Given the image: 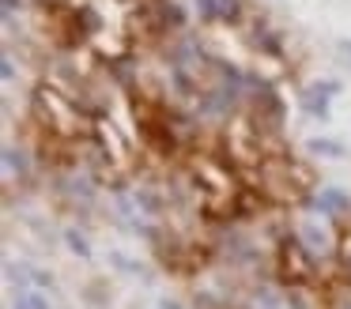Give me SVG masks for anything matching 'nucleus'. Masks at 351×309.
<instances>
[{"mask_svg":"<svg viewBox=\"0 0 351 309\" xmlns=\"http://www.w3.org/2000/svg\"><path fill=\"white\" fill-rule=\"evenodd\" d=\"M336 90H340V83H336V79L313 83V87L302 95V106H306V113H313V117H328V98H332Z\"/></svg>","mask_w":351,"mask_h":309,"instance_id":"nucleus-1","label":"nucleus"},{"mask_svg":"<svg viewBox=\"0 0 351 309\" xmlns=\"http://www.w3.org/2000/svg\"><path fill=\"white\" fill-rule=\"evenodd\" d=\"M16 8H19V0H4V15H12Z\"/></svg>","mask_w":351,"mask_h":309,"instance_id":"nucleus-10","label":"nucleus"},{"mask_svg":"<svg viewBox=\"0 0 351 309\" xmlns=\"http://www.w3.org/2000/svg\"><path fill=\"white\" fill-rule=\"evenodd\" d=\"M64 238H69V249H72V253H80V256H87V253H91V249H87V241H84V234L69 230Z\"/></svg>","mask_w":351,"mask_h":309,"instance_id":"nucleus-7","label":"nucleus"},{"mask_svg":"<svg viewBox=\"0 0 351 309\" xmlns=\"http://www.w3.org/2000/svg\"><path fill=\"white\" fill-rule=\"evenodd\" d=\"M12 309H49V301L42 298V294H34V291H27V294H19L16 301H12Z\"/></svg>","mask_w":351,"mask_h":309,"instance_id":"nucleus-5","label":"nucleus"},{"mask_svg":"<svg viewBox=\"0 0 351 309\" xmlns=\"http://www.w3.org/2000/svg\"><path fill=\"white\" fill-rule=\"evenodd\" d=\"M336 49H340V57H348V60H351V42H340Z\"/></svg>","mask_w":351,"mask_h":309,"instance_id":"nucleus-9","label":"nucleus"},{"mask_svg":"<svg viewBox=\"0 0 351 309\" xmlns=\"http://www.w3.org/2000/svg\"><path fill=\"white\" fill-rule=\"evenodd\" d=\"M162 309H182V306H178V301H162Z\"/></svg>","mask_w":351,"mask_h":309,"instance_id":"nucleus-11","label":"nucleus"},{"mask_svg":"<svg viewBox=\"0 0 351 309\" xmlns=\"http://www.w3.org/2000/svg\"><path fill=\"white\" fill-rule=\"evenodd\" d=\"M197 12L204 23H230L238 19V0H197Z\"/></svg>","mask_w":351,"mask_h":309,"instance_id":"nucleus-2","label":"nucleus"},{"mask_svg":"<svg viewBox=\"0 0 351 309\" xmlns=\"http://www.w3.org/2000/svg\"><path fill=\"white\" fill-rule=\"evenodd\" d=\"M313 155H325V158H343V143L340 140H310Z\"/></svg>","mask_w":351,"mask_h":309,"instance_id":"nucleus-4","label":"nucleus"},{"mask_svg":"<svg viewBox=\"0 0 351 309\" xmlns=\"http://www.w3.org/2000/svg\"><path fill=\"white\" fill-rule=\"evenodd\" d=\"M313 208H317L321 215H336V211H348L351 208V196L340 193V188H321V196L313 200Z\"/></svg>","mask_w":351,"mask_h":309,"instance_id":"nucleus-3","label":"nucleus"},{"mask_svg":"<svg viewBox=\"0 0 351 309\" xmlns=\"http://www.w3.org/2000/svg\"><path fill=\"white\" fill-rule=\"evenodd\" d=\"M0 64H4V68H0V72H4V79H12V75H16V68H12V57H4Z\"/></svg>","mask_w":351,"mask_h":309,"instance_id":"nucleus-8","label":"nucleus"},{"mask_svg":"<svg viewBox=\"0 0 351 309\" xmlns=\"http://www.w3.org/2000/svg\"><path fill=\"white\" fill-rule=\"evenodd\" d=\"M4 166H8V170H27V158H23V151L8 147V151H4Z\"/></svg>","mask_w":351,"mask_h":309,"instance_id":"nucleus-6","label":"nucleus"}]
</instances>
